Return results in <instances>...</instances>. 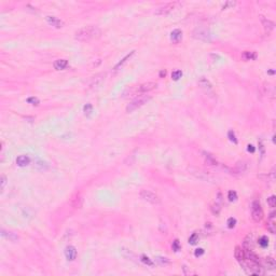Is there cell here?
I'll list each match as a JSON object with an SVG mask.
<instances>
[{"label": "cell", "instance_id": "1", "mask_svg": "<svg viewBox=\"0 0 276 276\" xmlns=\"http://www.w3.org/2000/svg\"><path fill=\"white\" fill-rule=\"evenodd\" d=\"M102 34V30L97 27V26H85V27L79 29L74 34V38L76 40L81 41V42H85V41L93 40L95 38H98Z\"/></svg>", "mask_w": 276, "mask_h": 276}, {"label": "cell", "instance_id": "2", "mask_svg": "<svg viewBox=\"0 0 276 276\" xmlns=\"http://www.w3.org/2000/svg\"><path fill=\"white\" fill-rule=\"evenodd\" d=\"M150 99H151L150 96H147V95H141V96H139V97L135 98L133 102H131L130 104L128 105V107H126V112H133V111H135L136 109L142 107L144 104H147Z\"/></svg>", "mask_w": 276, "mask_h": 276}, {"label": "cell", "instance_id": "3", "mask_svg": "<svg viewBox=\"0 0 276 276\" xmlns=\"http://www.w3.org/2000/svg\"><path fill=\"white\" fill-rule=\"evenodd\" d=\"M251 218L256 222H260L263 219V209L259 201H253L251 204Z\"/></svg>", "mask_w": 276, "mask_h": 276}, {"label": "cell", "instance_id": "4", "mask_svg": "<svg viewBox=\"0 0 276 276\" xmlns=\"http://www.w3.org/2000/svg\"><path fill=\"white\" fill-rule=\"evenodd\" d=\"M139 195L144 201H146V202H148V203H151V204H159L160 203L159 196H157L155 193H153L152 191H150V190H141Z\"/></svg>", "mask_w": 276, "mask_h": 276}, {"label": "cell", "instance_id": "5", "mask_svg": "<svg viewBox=\"0 0 276 276\" xmlns=\"http://www.w3.org/2000/svg\"><path fill=\"white\" fill-rule=\"evenodd\" d=\"M178 4V2H169V3H166L164 6H160L155 10V14L157 15H167L168 13H170L176 6Z\"/></svg>", "mask_w": 276, "mask_h": 276}, {"label": "cell", "instance_id": "6", "mask_svg": "<svg viewBox=\"0 0 276 276\" xmlns=\"http://www.w3.org/2000/svg\"><path fill=\"white\" fill-rule=\"evenodd\" d=\"M199 85H200L201 89H202L206 94H208V95H209V94L210 95H214V87H212L211 83L209 82V80H207L206 78H204V77L200 78V80H199Z\"/></svg>", "mask_w": 276, "mask_h": 276}, {"label": "cell", "instance_id": "7", "mask_svg": "<svg viewBox=\"0 0 276 276\" xmlns=\"http://www.w3.org/2000/svg\"><path fill=\"white\" fill-rule=\"evenodd\" d=\"M105 78H106V73L105 72H102V73H98L96 76H94L91 79V81H90L89 87L90 89H96V87H98L105 81Z\"/></svg>", "mask_w": 276, "mask_h": 276}, {"label": "cell", "instance_id": "8", "mask_svg": "<svg viewBox=\"0 0 276 276\" xmlns=\"http://www.w3.org/2000/svg\"><path fill=\"white\" fill-rule=\"evenodd\" d=\"M157 82H147V83H144V84L139 85V86L137 87L136 91L138 93H147V92H150V91H152V90L157 89Z\"/></svg>", "mask_w": 276, "mask_h": 276}, {"label": "cell", "instance_id": "9", "mask_svg": "<svg viewBox=\"0 0 276 276\" xmlns=\"http://www.w3.org/2000/svg\"><path fill=\"white\" fill-rule=\"evenodd\" d=\"M47 22L51 26H54V27H56V28H62L63 26H64V22L61 21V19H57L56 16H51V15H49V16H47Z\"/></svg>", "mask_w": 276, "mask_h": 276}, {"label": "cell", "instance_id": "10", "mask_svg": "<svg viewBox=\"0 0 276 276\" xmlns=\"http://www.w3.org/2000/svg\"><path fill=\"white\" fill-rule=\"evenodd\" d=\"M65 256L68 261H73L77 258V250L73 246H68L65 249Z\"/></svg>", "mask_w": 276, "mask_h": 276}, {"label": "cell", "instance_id": "11", "mask_svg": "<svg viewBox=\"0 0 276 276\" xmlns=\"http://www.w3.org/2000/svg\"><path fill=\"white\" fill-rule=\"evenodd\" d=\"M194 37L200 39V40H204V41L210 40L209 32L206 31V30H202V29H196L195 31H194Z\"/></svg>", "mask_w": 276, "mask_h": 276}, {"label": "cell", "instance_id": "12", "mask_svg": "<svg viewBox=\"0 0 276 276\" xmlns=\"http://www.w3.org/2000/svg\"><path fill=\"white\" fill-rule=\"evenodd\" d=\"M263 268L268 269L269 271H274L276 269V262L272 257H266L263 260Z\"/></svg>", "mask_w": 276, "mask_h": 276}, {"label": "cell", "instance_id": "13", "mask_svg": "<svg viewBox=\"0 0 276 276\" xmlns=\"http://www.w3.org/2000/svg\"><path fill=\"white\" fill-rule=\"evenodd\" d=\"M260 19H261V22H262V25H263V27H264V30H266V32H270L271 30H273L274 29V23H273L272 21H270V19H266V17L264 16H260Z\"/></svg>", "mask_w": 276, "mask_h": 276}, {"label": "cell", "instance_id": "14", "mask_svg": "<svg viewBox=\"0 0 276 276\" xmlns=\"http://www.w3.org/2000/svg\"><path fill=\"white\" fill-rule=\"evenodd\" d=\"M181 39H182V32H181V30L179 29L173 30L172 34H170V40L174 43H178Z\"/></svg>", "mask_w": 276, "mask_h": 276}, {"label": "cell", "instance_id": "15", "mask_svg": "<svg viewBox=\"0 0 276 276\" xmlns=\"http://www.w3.org/2000/svg\"><path fill=\"white\" fill-rule=\"evenodd\" d=\"M234 256H235L236 260L238 262H242L245 260V253H244V249H242L240 246H236L235 247V250H234Z\"/></svg>", "mask_w": 276, "mask_h": 276}, {"label": "cell", "instance_id": "16", "mask_svg": "<svg viewBox=\"0 0 276 276\" xmlns=\"http://www.w3.org/2000/svg\"><path fill=\"white\" fill-rule=\"evenodd\" d=\"M30 163V159L27 157V155H19L16 159V164L21 167H24V166H27L28 164Z\"/></svg>", "mask_w": 276, "mask_h": 276}, {"label": "cell", "instance_id": "17", "mask_svg": "<svg viewBox=\"0 0 276 276\" xmlns=\"http://www.w3.org/2000/svg\"><path fill=\"white\" fill-rule=\"evenodd\" d=\"M134 54H135V51H132L130 54H128V55H126V56H124V57L122 58V60L120 61V62L118 63V64L115 66V70H119L120 68H122V67H123V65L125 64V63L128 62V61L130 60V58L132 57V56L134 55Z\"/></svg>", "mask_w": 276, "mask_h": 276}, {"label": "cell", "instance_id": "18", "mask_svg": "<svg viewBox=\"0 0 276 276\" xmlns=\"http://www.w3.org/2000/svg\"><path fill=\"white\" fill-rule=\"evenodd\" d=\"M82 196L80 195V194H76V195L72 198V201H71V205L73 206L74 208H81V206H82Z\"/></svg>", "mask_w": 276, "mask_h": 276}, {"label": "cell", "instance_id": "19", "mask_svg": "<svg viewBox=\"0 0 276 276\" xmlns=\"http://www.w3.org/2000/svg\"><path fill=\"white\" fill-rule=\"evenodd\" d=\"M244 247L245 249H251L253 250V234H248L246 236L244 240Z\"/></svg>", "mask_w": 276, "mask_h": 276}, {"label": "cell", "instance_id": "20", "mask_svg": "<svg viewBox=\"0 0 276 276\" xmlns=\"http://www.w3.org/2000/svg\"><path fill=\"white\" fill-rule=\"evenodd\" d=\"M67 65H68V62H67L66 60H57L54 62L53 66L56 70H62V69L66 68Z\"/></svg>", "mask_w": 276, "mask_h": 276}, {"label": "cell", "instance_id": "21", "mask_svg": "<svg viewBox=\"0 0 276 276\" xmlns=\"http://www.w3.org/2000/svg\"><path fill=\"white\" fill-rule=\"evenodd\" d=\"M242 57L244 58L245 61H255L256 58H257V53H256V52L245 51L244 53L242 54Z\"/></svg>", "mask_w": 276, "mask_h": 276}, {"label": "cell", "instance_id": "22", "mask_svg": "<svg viewBox=\"0 0 276 276\" xmlns=\"http://www.w3.org/2000/svg\"><path fill=\"white\" fill-rule=\"evenodd\" d=\"M266 229L270 233L275 234L276 232V223H275V219H269L268 223H266Z\"/></svg>", "mask_w": 276, "mask_h": 276}, {"label": "cell", "instance_id": "23", "mask_svg": "<svg viewBox=\"0 0 276 276\" xmlns=\"http://www.w3.org/2000/svg\"><path fill=\"white\" fill-rule=\"evenodd\" d=\"M204 157H205V162H206L208 165H211V166L217 165V160L215 159V157H212V155L210 154V153L204 152Z\"/></svg>", "mask_w": 276, "mask_h": 276}, {"label": "cell", "instance_id": "24", "mask_svg": "<svg viewBox=\"0 0 276 276\" xmlns=\"http://www.w3.org/2000/svg\"><path fill=\"white\" fill-rule=\"evenodd\" d=\"M210 210H211V212L215 215V216H218V215L220 214V210H221L220 204H219L218 202H216L214 205H211V207H210Z\"/></svg>", "mask_w": 276, "mask_h": 276}, {"label": "cell", "instance_id": "25", "mask_svg": "<svg viewBox=\"0 0 276 276\" xmlns=\"http://www.w3.org/2000/svg\"><path fill=\"white\" fill-rule=\"evenodd\" d=\"M259 245L261 247H263V248L268 247V245H269V238L266 237V236H261V237L259 238Z\"/></svg>", "mask_w": 276, "mask_h": 276}, {"label": "cell", "instance_id": "26", "mask_svg": "<svg viewBox=\"0 0 276 276\" xmlns=\"http://www.w3.org/2000/svg\"><path fill=\"white\" fill-rule=\"evenodd\" d=\"M140 261H141L142 263H144V264H147V266H153V261H151V260L149 259L147 256H144V255H142L141 257H140Z\"/></svg>", "mask_w": 276, "mask_h": 276}, {"label": "cell", "instance_id": "27", "mask_svg": "<svg viewBox=\"0 0 276 276\" xmlns=\"http://www.w3.org/2000/svg\"><path fill=\"white\" fill-rule=\"evenodd\" d=\"M181 77H182V71H181V70H175V71H173V73H172L173 80L177 81V80H179Z\"/></svg>", "mask_w": 276, "mask_h": 276}, {"label": "cell", "instance_id": "28", "mask_svg": "<svg viewBox=\"0 0 276 276\" xmlns=\"http://www.w3.org/2000/svg\"><path fill=\"white\" fill-rule=\"evenodd\" d=\"M155 261L157 262V263H160V264H162V266H165V264H169L170 263V261L169 260L167 259V258H164V257H157L155 258Z\"/></svg>", "mask_w": 276, "mask_h": 276}, {"label": "cell", "instance_id": "29", "mask_svg": "<svg viewBox=\"0 0 276 276\" xmlns=\"http://www.w3.org/2000/svg\"><path fill=\"white\" fill-rule=\"evenodd\" d=\"M83 110H84L85 115H87V117H89V115L92 113V111H93V106H92L91 104H86L84 107H83Z\"/></svg>", "mask_w": 276, "mask_h": 276}, {"label": "cell", "instance_id": "30", "mask_svg": "<svg viewBox=\"0 0 276 276\" xmlns=\"http://www.w3.org/2000/svg\"><path fill=\"white\" fill-rule=\"evenodd\" d=\"M199 240V234L198 233H193L191 236L189 237V243L191 245H195L196 242Z\"/></svg>", "mask_w": 276, "mask_h": 276}, {"label": "cell", "instance_id": "31", "mask_svg": "<svg viewBox=\"0 0 276 276\" xmlns=\"http://www.w3.org/2000/svg\"><path fill=\"white\" fill-rule=\"evenodd\" d=\"M27 102L28 104H31L34 105V106H38L39 104H40V102H39V99L37 97H35V96H32V97H29L27 98Z\"/></svg>", "mask_w": 276, "mask_h": 276}, {"label": "cell", "instance_id": "32", "mask_svg": "<svg viewBox=\"0 0 276 276\" xmlns=\"http://www.w3.org/2000/svg\"><path fill=\"white\" fill-rule=\"evenodd\" d=\"M236 169H237L238 173L245 172V169H246V164H245L244 162H238L237 166H236Z\"/></svg>", "mask_w": 276, "mask_h": 276}, {"label": "cell", "instance_id": "33", "mask_svg": "<svg viewBox=\"0 0 276 276\" xmlns=\"http://www.w3.org/2000/svg\"><path fill=\"white\" fill-rule=\"evenodd\" d=\"M2 235L6 236V237H8V238H10V240H17V236L14 235L13 233H11V232H4V231H2Z\"/></svg>", "mask_w": 276, "mask_h": 276}, {"label": "cell", "instance_id": "34", "mask_svg": "<svg viewBox=\"0 0 276 276\" xmlns=\"http://www.w3.org/2000/svg\"><path fill=\"white\" fill-rule=\"evenodd\" d=\"M228 199H229L231 202L236 201V199H237V193H236L235 191H229V193H228Z\"/></svg>", "mask_w": 276, "mask_h": 276}, {"label": "cell", "instance_id": "35", "mask_svg": "<svg viewBox=\"0 0 276 276\" xmlns=\"http://www.w3.org/2000/svg\"><path fill=\"white\" fill-rule=\"evenodd\" d=\"M235 225H236V219L235 218L231 217V218L228 219V228H230V229H233Z\"/></svg>", "mask_w": 276, "mask_h": 276}, {"label": "cell", "instance_id": "36", "mask_svg": "<svg viewBox=\"0 0 276 276\" xmlns=\"http://www.w3.org/2000/svg\"><path fill=\"white\" fill-rule=\"evenodd\" d=\"M228 137H229V139L231 140L232 142L237 144V139H236V136H235V134H234L233 131H229V133H228Z\"/></svg>", "mask_w": 276, "mask_h": 276}, {"label": "cell", "instance_id": "37", "mask_svg": "<svg viewBox=\"0 0 276 276\" xmlns=\"http://www.w3.org/2000/svg\"><path fill=\"white\" fill-rule=\"evenodd\" d=\"M172 247H173V250L174 251H179L180 250V243H179V240H175L174 242H173Z\"/></svg>", "mask_w": 276, "mask_h": 276}, {"label": "cell", "instance_id": "38", "mask_svg": "<svg viewBox=\"0 0 276 276\" xmlns=\"http://www.w3.org/2000/svg\"><path fill=\"white\" fill-rule=\"evenodd\" d=\"M268 204L270 205L271 207H275V205H276V198H275V195H272V196H270V198L268 199Z\"/></svg>", "mask_w": 276, "mask_h": 276}, {"label": "cell", "instance_id": "39", "mask_svg": "<svg viewBox=\"0 0 276 276\" xmlns=\"http://www.w3.org/2000/svg\"><path fill=\"white\" fill-rule=\"evenodd\" d=\"M6 185V177L1 176V178H0V188H1V190L4 189V186Z\"/></svg>", "mask_w": 276, "mask_h": 276}, {"label": "cell", "instance_id": "40", "mask_svg": "<svg viewBox=\"0 0 276 276\" xmlns=\"http://www.w3.org/2000/svg\"><path fill=\"white\" fill-rule=\"evenodd\" d=\"M204 255V249L203 248H198L195 251H194V256L195 257H201V256Z\"/></svg>", "mask_w": 276, "mask_h": 276}, {"label": "cell", "instance_id": "41", "mask_svg": "<svg viewBox=\"0 0 276 276\" xmlns=\"http://www.w3.org/2000/svg\"><path fill=\"white\" fill-rule=\"evenodd\" d=\"M234 4H235V2H233V1H228L227 3L225 4H223V6H222V9H227L228 6H234Z\"/></svg>", "mask_w": 276, "mask_h": 276}, {"label": "cell", "instance_id": "42", "mask_svg": "<svg viewBox=\"0 0 276 276\" xmlns=\"http://www.w3.org/2000/svg\"><path fill=\"white\" fill-rule=\"evenodd\" d=\"M247 150H248L249 152L253 153L256 151V149H255V147H253V144H248V148H247Z\"/></svg>", "mask_w": 276, "mask_h": 276}, {"label": "cell", "instance_id": "43", "mask_svg": "<svg viewBox=\"0 0 276 276\" xmlns=\"http://www.w3.org/2000/svg\"><path fill=\"white\" fill-rule=\"evenodd\" d=\"M166 76V71L165 70H161V71H160V77H161V78H163V77H165Z\"/></svg>", "mask_w": 276, "mask_h": 276}]
</instances>
